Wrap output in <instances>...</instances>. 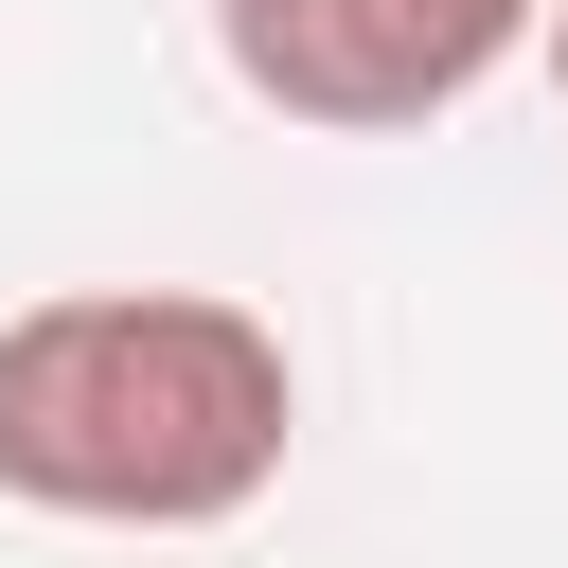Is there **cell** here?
Instances as JSON below:
<instances>
[{"label":"cell","mask_w":568,"mask_h":568,"mask_svg":"<svg viewBox=\"0 0 568 568\" xmlns=\"http://www.w3.org/2000/svg\"><path fill=\"white\" fill-rule=\"evenodd\" d=\"M532 36H550V0H213L231 89L284 106V124H320V142H426Z\"/></svg>","instance_id":"obj_2"},{"label":"cell","mask_w":568,"mask_h":568,"mask_svg":"<svg viewBox=\"0 0 568 568\" xmlns=\"http://www.w3.org/2000/svg\"><path fill=\"white\" fill-rule=\"evenodd\" d=\"M302 444V373L213 284H53L0 320V497L71 532H231Z\"/></svg>","instance_id":"obj_1"},{"label":"cell","mask_w":568,"mask_h":568,"mask_svg":"<svg viewBox=\"0 0 568 568\" xmlns=\"http://www.w3.org/2000/svg\"><path fill=\"white\" fill-rule=\"evenodd\" d=\"M532 53H550V106H568V0H550V36H532Z\"/></svg>","instance_id":"obj_3"}]
</instances>
